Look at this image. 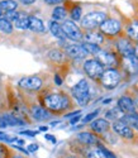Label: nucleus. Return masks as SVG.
Returning <instances> with one entry per match:
<instances>
[{"mask_svg": "<svg viewBox=\"0 0 138 158\" xmlns=\"http://www.w3.org/2000/svg\"><path fill=\"white\" fill-rule=\"evenodd\" d=\"M45 104L48 110L58 113L70 106V100H68L66 95H62V94H51L46 96Z\"/></svg>", "mask_w": 138, "mask_h": 158, "instance_id": "f257e3e1", "label": "nucleus"}, {"mask_svg": "<svg viewBox=\"0 0 138 158\" xmlns=\"http://www.w3.org/2000/svg\"><path fill=\"white\" fill-rule=\"evenodd\" d=\"M72 95L76 99L77 104L81 106H85L90 100V87L86 80L79 81L74 87H72Z\"/></svg>", "mask_w": 138, "mask_h": 158, "instance_id": "f03ea898", "label": "nucleus"}, {"mask_svg": "<svg viewBox=\"0 0 138 158\" xmlns=\"http://www.w3.org/2000/svg\"><path fill=\"white\" fill-rule=\"evenodd\" d=\"M106 19V14L101 11H93L86 14L81 19V25L85 29L94 31L96 27H100V24Z\"/></svg>", "mask_w": 138, "mask_h": 158, "instance_id": "7ed1b4c3", "label": "nucleus"}, {"mask_svg": "<svg viewBox=\"0 0 138 158\" xmlns=\"http://www.w3.org/2000/svg\"><path fill=\"white\" fill-rule=\"evenodd\" d=\"M100 81L103 86H105L106 89H113L119 84L120 75L114 69H108V70H104L103 75L100 76Z\"/></svg>", "mask_w": 138, "mask_h": 158, "instance_id": "20e7f679", "label": "nucleus"}, {"mask_svg": "<svg viewBox=\"0 0 138 158\" xmlns=\"http://www.w3.org/2000/svg\"><path fill=\"white\" fill-rule=\"evenodd\" d=\"M84 71L89 77L96 80V78H100V76L103 75L104 66L96 60H86L84 63Z\"/></svg>", "mask_w": 138, "mask_h": 158, "instance_id": "39448f33", "label": "nucleus"}, {"mask_svg": "<svg viewBox=\"0 0 138 158\" xmlns=\"http://www.w3.org/2000/svg\"><path fill=\"white\" fill-rule=\"evenodd\" d=\"M61 27H62V31H63L65 35H66L67 38L72 39V41H80V39L82 38L81 31L79 29V27H77V25H76L72 20H66V22L61 25Z\"/></svg>", "mask_w": 138, "mask_h": 158, "instance_id": "423d86ee", "label": "nucleus"}, {"mask_svg": "<svg viewBox=\"0 0 138 158\" xmlns=\"http://www.w3.org/2000/svg\"><path fill=\"white\" fill-rule=\"evenodd\" d=\"M120 23L115 19H105L100 24V31L105 35H117L120 32Z\"/></svg>", "mask_w": 138, "mask_h": 158, "instance_id": "0eeeda50", "label": "nucleus"}, {"mask_svg": "<svg viewBox=\"0 0 138 158\" xmlns=\"http://www.w3.org/2000/svg\"><path fill=\"white\" fill-rule=\"evenodd\" d=\"M113 130H114V133H117L122 138H126V139H133L134 138L133 129H131L126 123L122 122V120H115L113 123Z\"/></svg>", "mask_w": 138, "mask_h": 158, "instance_id": "6e6552de", "label": "nucleus"}, {"mask_svg": "<svg viewBox=\"0 0 138 158\" xmlns=\"http://www.w3.org/2000/svg\"><path fill=\"white\" fill-rule=\"evenodd\" d=\"M19 86L25 89V90L36 91V90H39L41 87H42V80H41L39 77H36V76L24 77L19 81Z\"/></svg>", "mask_w": 138, "mask_h": 158, "instance_id": "1a4fd4ad", "label": "nucleus"}, {"mask_svg": "<svg viewBox=\"0 0 138 158\" xmlns=\"http://www.w3.org/2000/svg\"><path fill=\"white\" fill-rule=\"evenodd\" d=\"M95 57H96V61L100 62L103 66H106V67H113V66L117 63V60H115L114 55L109 53V52H106V51H103V49H99L98 52H96Z\"/></svg>", "mask_w": 138, "mask_h": 158, "instance_id": "9d476101", "label": "nucleus"}, {"mask_svg": "<svg viewBox=\"0 0 138 158\" xmlns=\"http://www.w3.org/2000/svg\"><path fill=\"white\" fill-rule=\"evenodd\" d=\"M66 53L71 58H84L89 53L82 47V44H67L66 46Z\"/></svg>", "mask_w": 138, "mask_h": 158, "instance_id": "9b49d317", "label": "nucleus"}, {"mask_svg": "<svg viewBox=\"0 0 138 158\" xmlns=\"http://www.w3.org/2000/svg\"><path fill=\"white\" fill-rule=\"evenodd\" d=\"M118 108L124 113V114H132L136 111V105L133 100L128 96H122L118 100Z\"/></svg>", "mask_w": 138, "mask_h": 158, "instance_id": "f8f14e48", "label": "nucleus"}, {"mask_svg": "<svg viewBox=\"0 0 138 158\" xmlns=\"http://www.w3.org/2000/svg\"><path fill=\"white\" fill-rule=\"evenodd\" d=\"M85 43H90V44H95V46H99L100 43L104 42V37L103 33L100 32H96V31H89L85 34Z\"/></svg>", "mask_w": 138, "mask_h": 158, "instance_id": "ddd939ff", "label": "nucleus"}, {"mask_svg": "<svg viewBox=\"0 0 138 158\" xmlns=\"http://www.w3.org/2000/svg\"><path fill=\"white\" fill-rule=\"evenodd\" d=\"M123 61H124V67L126 70L131 73H136L138 71V60L136 58L134 53L131 55V56H126L123 57Z\"/></svg>", "mask_w": 138, "mask_h": 158, "instance_id": "4468645a", "label": "nucleus"}, {"mask_svg": "<svg viewBox=\"0 0 138 158\" xmlns=\"http://www.w3.org/2000/svg\"><path fill=\"white\" fill-rule=\"evenodd\" d=\"M77 139L86 144V146H93V144H99V139L96 135H94L93 133H89V131H82V133L77 134Z\"/></svg>", "mask_w": 138, "mask_h": 158, "instance_id": "2eb2a0df", "label": "nucleus"}, {"mask_svg": "<svg viewBox=\"0 0 138 158\" xmlns=\"http://www.w3.org/2000/svg\"><path fill=\"white\" fill-rule=\"evenodd\" d=\"M118 51L123 57L131 56V55L134 53V48L132 47L131 42L127 41V39H120V41L118 42Z\"/></svg>", "mask_w": 138, "mask_h": 158, "instance_id": "dca6fc26", "label": "nucleus"}, {"mask_svg": "<svg viewBox=\"0 0 138 158\" xmlns=\"http://www.w3.org/2000/svg\"><path fill=\"white\" fill-rule=\"evenodd\" d=\"M28 29H31L33 32H38V33H42V32L46 31L43 22L39 18H36V17H29V19H28Z\"/></svg>", "mask_w": 138, "mask_h": 158, "instance_id": "f3484780", "label": "nucleus"}, {"mask_svg": "<svg viewBox=\"0 0 138 158\" xmlns=\"http://www.w3.org/2000/svg\"><path fill=\"white\" fill-rule=\"evenodd\" d=\"M120 120L126 123L131 129H136V130L138 131V115H137L136 113L124 114Z\"/></svg>", "mask_w": 138, "mask_h": 158, "instance_id": "a211bd4d", "label": "nucleus"}, {"mask_svg": "<svg viewBox=\"0 0 138 158\" xmlns=\"http://www.w3.org/2000/svg\"><path fill=\"white\" fill-rule=\"evenodd\" d=\"M109 122L106 119H96L91 123V129L96 133H104L109 129Z\"/></svg>", "mask_w": 138, "mask_h": 158, "instance_id": "6ab92c4d", "label": "nucleus"}, {"mask_svg": "<svg viewBox=\"0 0 138 158\" xmlns=\"http://www.w3.org/2000/svg\"><path fill=\"white\" fill-rule=\"evenodd\" d=\"M32 115L36 120L41 122V120H46L50 118V113L45 109V108H41V106H34L32 109Z\"/></svg>", "mask_w": 138, "mask_h": 158, "instance_id": "aec40b11", "label": "nucleus"}, {"mask_svg": "<svg viewBox=\"0 0 138 158\" xmlns=\"http://www.w3.org/2000/svg\"><path fill=\"white\" fill-rule=\"evenodd\" d=\"M50 31H51V33L56 37V38H58V39H65L66 38V35H65V33H63V31H62V27L57 23V22H51V24H50Z\"/></svg>", "mask_w": 138, "mask_h": 158, "instance_id": "412c9836", "label": "nucleus"}, {"mask_svg": "<svg viewBox=\"0 0 138 158\" xmlns=\"http://www.w3.org/2000/svg\"><path fill=\"white\" fill-rule=\"evenodd\" d=\"M28 19H29L28 15L20 13V14H18L17 19L14 20V25L18 29H28Z\"/></svg>", "mask_w": 138, "mask_h": 158, "instance_id": "4be33fe9", "label": "nucleus"}, {"mask_svg": "<svg viewBox=\"0 0 138 158\" xmlns=\"http://www.w3.org/2000/svg\"><path fill=\"white\" fill-rule=\"evenodd\" d=\"M123 115H124V113L119 108H112L110 110H108L105 113L106 119H113V120H120L123 118Z\"/></svg>", "mask_w": 138, "mask_h": 158, "instance_id": "5701e85b", "label": "nucleus"}, {"mask_svg": "<svg viewBox=\"0 0 138 158\" xmlns=\"http://www.w3.org/2000/svg\"><path fill=\"white\" fill-rule=\"evenodd\" d=\"M127 33L132 41L138 42V22H133L132 24H129V27L127 28Z\"/></svg>", "mask_w": 138, "mask_h": 158, "instance_id": "b1692460", "label": "nucleus"}, {"mask_svg": "<svg viewBox=\"0 0 138 158\" xmlns=\"http://www.w3.org/2000/svg\"><path fill=\"white\" fill-rule=\"evenodd\" d=\"M17 3L14 2V0H3V2H0V9H2L3 11L5 10L6 13L8 11H14L17 9Z\"/></svg>", "mask_w": 138, "mask_h": 158, "instance_id": "393cba45", "label": "nucleus"}, {"mask_svg": "<svg viewBox=\"0 0 138 158\" xmlns=\"http://www.w3.org/2000/svg\"><path fill=\"white\" fill-rule=\"evenodd\" d=\"M52 17L54 20H62L66 18V9L62 8V6H57L53 9V13H52Z\"/></svg>", "mask_w": 138, "mask_h": 158, "instance_id": "a878e982", "label": "nucleus"}, {"mask_svg": "<svg viewBox=\"0 0 138 158\" xmlns=\"http://www.w3.org/2000/svg\"><path fill=\"white\" fill-rule=\"evenodd\" d=\"M48 57H50V60H52L53 62H62V61L65 60V55L62 53L61 51H58V49L51 51L50 53H48Z\"/></svg>", "mask_w": 138, "mask_h": 158, "instance_id": "bb28decb", "label": "nucleus"}, {"mask_svg": "<svg viewBox=\"0 0 138 158\" xmlns=\"http://www.w3.org/2000/svg\"><path fill=\"white\" fill-rule=\"evenodd\" d=\"M3 119H4V122L6 123V125H13V127H14V125H23V124H24L22 120L18 119V118L13 116V115H10V114L4 115Z\"/></svg>", "mask_w": 138, "mask_h": 158, "instance_id": "cd10ccee", "label": "nucleus"}, {"mask_svg": "<svg viewBox=\"0 0 138 158\" xmlns=\"http://www.w3.org/2000/svg\"><path fill=\"white\" fill-rule=\"evenodd\" d=\"M0 31L4 32V33H11L13 32L11 23L5 18H0Z\"/></svg>", "mask_w": 138, "mask_h": 158, "instance_id": "c85d7f7f", "label": "nucleus"}, {"mask_svg": "<svg viewBox=\"0 0 138 158\" xmlns=\"http://www.w3.org/2000/svg\"><path fill=\"white\" fill-rule=\"evenodd\" d=\"M98 146V149L101 152V154L105 157V158H117V156L114 154V153H112L109 149H106L104 146H101V144H96Z\"/></svg>", "mask_w": 138, "mask_h": 158, "instance_id": "c756f323", "label": "nucleus"}, {"mask_svg": "<svg viewBox=\"0 0 138 158\" xmlns=\"http://www.w3.org/2000/svg\"><path fill=\"white\" fill-rule=\"evenodd\" d=\"M82 47L85 48V51L88 52V53H91V55H94V56H95L96 52H98V51L100 49L98 46H95V44H90V43H84V44H82Z\"/></svg>", "mask_w": 138, "mask_h": 158, "instance_id": "7c9ffc66", "label": "nucleus"}, {"mask_svg": "<svg viewBox=\"0 0 138 158\" xmlns=\"http://www.w3.org/2000/svg\"><path fill=\"white\" fill-rule=\"evenodd\" d=\"M86 156H88V158H105L99 149H90Z\"/></svg>", "mask_w": 138, "mask_h": 158, "instance_id": "2f4dec72", "label": "nucleus"}, {"mask_svg": "<svg viewBox=\"0 0 138 158\" xmlns=\"http://www.w3.org/2000/svg\"><path fill=\"white\" fill-rule=\"evenodd\" d=\"M71 18L74 20H80V18H81V8L80 6H75L71 10Z\"/></svg>", "mask_w": 138, "mask_h": 158, "instance_id": "473e14b6", "label": "nucleus"}, {"mask_svg": "<svg viewBox=\"0 0 138 158\" xmlns=\"http://www.w3.org/2000/svg\"><path fill=\"white\" fill-rule=\"evenodd\" d=\"M9 156H10L9 149L3 144H0V158H9Z\"/></svg>", "mask_w": 138, "mask_h": 158, "instance_id": "72a5a7b5", "label": "nucleus"}, {"mask_svg": "<svg viewBox=\"0 0 138 158\" xmlns=\"http://www.w3.org/2000/svg\"><path fill=\"white\" fill-rule=\"evenodd\" d=\"M99 114V110H96V111H93V113H90V114H88L85 118H84V120H82V122H84V123H89V122H91L93 119H94V118L96 116V115H98Z\"/></svg>", "mask_w": 138, "mask_h": 158, "instance_id": "f704fd0d", "label": "nucleus"}, {"mask_svg": "<svg viewBox=\"0 0 138 158\" xmlns=\"http://www.w3.org/2000/svg\"><path fill=\"white\" fill-rule=\"evenodd\" d=\"M17 17H18V13H17L15 10H14V11H8V13H6V18H5V19H8V20L10 22V20H15V19H17Z\"/></svg>", "mask_w": 138, "mask_h": 158, "instance_id": "c9c22d12", "label": "nucleus"}, {"mask_svg": "<svg viewBox=\"0 0 138 158\" xmlns=\"http://www.w3.org/2000/svg\"><path fill=\"white\" fill-rule=\"evenodd\" d=\"M20 134H23V135H28V137H36L37 131H31V130H23V131H20Z\"/></svg>", "mask_w": 138, "mask_h": 158, "instance_id": "e433bc0d", "label": "nucleus"}, {"mask_svg": "<svg viewBox=\"0 0 138 158\" xmlns=\"http://www.w3.org/2000/svg\"><path fill=\"white\" fill-rule=\"evenodd\" d=\"M45 2H46L47 4H50V5H56V4L62 3V0H45Z\"/></svg>", "mask_w": 138, "mask_h": 158, "instance_id": "4c0bfd02", "label": "nucleus"}, {"mask_svg": "<svg viewBox=\"0 0 138 158\" xmlns=\"http://www.w3.org/2000/svg\"><path fill=\"white\" fill-rule=\"evenodd\" d=\"M37 149H38L37 144H29V146H28V152H36Z\"/></svg>", "mask_w": 138, "mask_h": 158, "instance_id": "58836bf2", "label": "nucleus"}, {"mask_svg": "<svg viewBox=\"0 0 138 158\" xmlns=\"http://www.w3.org/2000/svg\"><path fill=\"white\" fill-rule=\"evenodd\" d=\"M6 127H8V125H6V123L4 122L3 118L0 116V128H6Z\"/></svg>", "mask_w": 138, "mask_h": 158, "instance_id": "ea45409f", "label": "nucleus"}, {"mask_svg": "<svg viewBox=\"0 0 138 158\" xmlns=\"http://www.w3.org/2000/svg\"><path fill=\"white\" fill-rule=\"evenodd\" d=\"M46 138H47V140H50V142H52V143H56V139H54V137H53V135L47 134V135H46Z\"/></svg>", "mask_w": 138, "mask_h": 158, "instance_id": "a19ab883", "label": "nucleus"}, {"mask_svg": "<svg viewBox=\"0 0 138 158\" xmlns=\"http://www.w3.org/2000/svg\"><path fill=\"white\" fill-rule=\"evenodd\" d=\"M20 2H22L23 4H33L36 0H20Z\"/></svg>", "mask_w": 138, "mask_h": 158, "instance_id": "79ce46f5", "label": "nucleus"}, {"mask_svg": "<svg viewBox=\"0 0 138 158\" xmlns=\"http://www.w3.org/2000/svg\"><path fill=\"white\" fill-rule=\"evenodd\" d=\"M80 120V115H77V116H75L74 119H71V124H75V123H77Z\"/></svg>", "mask_w": 138, "mask_h": 158, "instance_id": "37998d69", "label": "nucleus"}, {"mask_svg": "<svg viewBox=\"0 0 138 158\" xmlns=\"http://www.w3.org/2000/svg\"><path fill=\"white\" fill-rule=\"evenodd\" d=\"M54 81H56V84H57V85H61V84H62L60 76H56V77H54Z\"/></svg>", "mask_w": 138, "mask_h": 158, "instance_id": "c03bdc74", "label": "nucleus"}, {"mask_svg": "<svg viewBox=\"0 0 138 158\" xmlns=\"http://www.w3.org/2000/svg\"><path fill=\"white\" fill-rule=\"evenodd\" d=\"M134 56H136V58L138 60V43H137V46L134 47Z\"/></svg>", "mask_w": 138, "mask_h": 158, "instance_id": "a18cd8bd", "label": "nucleus"}, {"mask_svg": "<svg viewBox=\"0 0 138 158\" xmlns=\"http://www.w3.org/2000/svg\"><path fill=\"white\" fill-rule=\"evenodd\" d=\"M39 130H41V131H47V130H48V127H41Z\"/></svg>", "mask_w": 138, "mask_h": 158, "instance_id": "49530a36", "label": "nucleus"}, {"mask_svg": "<svg viewBox=\"0 0 138 158\" xmlns=\"http://www.w3.org/2000/svg\"><path fill=\"white\" fill-rule=\"evenodd\" d=\"M5 137V133H3V131H0V139L3 140V138Z\"/></svg>", "mask_w": 138, "mask_h": 158, "instance_id": "de8ad7c7", "label": "nucleus"}, {"mask_svg": "<svg viewBox=\"0 0 138 158\" xmlns=\"http://www.w3.org/2000/svg\"><path fill=\"white\" fill-rule=\"evenodd\" d=\"M134 105H136V106H138V94H137V96H136V104H134Z\"/></svg>", "mask_w": 138, "mask_h": 158, "instance_id": "09e8293b", "label": "nucleus"}, {"mask_svg": "<svg viewBox=\"0 0 138 158\" xmlns=\"http://www.w3.org/2000/svg\"><path fill=\"white\" fill-rule=\"evenodd\" d=\"M13 158H24V157H22V156H14Z\"/></svg>", "mask_w": 138, "mask_h": 158, "instance_id": "8fccbe9b", "label": "nucleus"}, {"mask_svg": "<svg viewBox=\"0 0 138 158\" xmlns=\"http://www.w3.org/2000/svg\"><path fill=\"white\" fill-rule=\"evenodd\" d=\"M2 15H3V10H2V9H0V17H2Z\"/></svg>", "mask_w": 138, "mask_h": 158, "instance_id": "3c124183", "label": "nucleus"}, {"mask_svg": "<svg viewBox=\"0 0 138 158\" xmlns=\"http://www.w3.org/2000/svg\"><path fill=\"white\" fill-rule=\"evenodd\" d=\"M68 158H72V157H68Z\"/></svg>", "mask_w": 138, "mask_h": 158, "instance_id": "603ef678", "label": "nucleus"}]
</instances>
